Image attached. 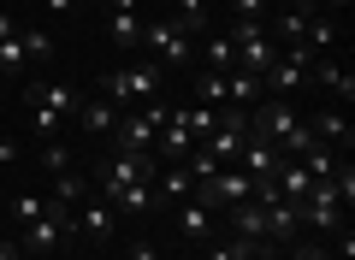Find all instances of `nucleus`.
Segmentation results:
<instances>
[{"label": "nucleus", "mask_w": 355, "mask_h": 260, "mask_svg": "<svg viewBox=\"0 0 355 260\" xmlns=\"http://www.w3.org/2000/svg\"><path fill=\"white\" fill-rule=\"evenodd\" d=\"M142 42H148V60L160 65V71H184V65L196 60V42H190V30L178 24V18H154V12H148Z\"/></svg>", "instance_id": "obj_2"}, {"label": "nucleus", "mask_w": 355, "mask_h": 260, "mask_svg": "<svg viewBox=\"0 0 355 260\" xmlns=\"http://www.w3.org/2000/svg\"><path fill=\"white\" fill-rule=\"evenodd\" d=\"M65 236H77V231H71V207H60V201H48V213L24 225V236H18V248H24V254H53V248H60Z\"/></svg>", "instance_id": "obj_7"}, {"label": "nucleus", "mask_w": 355, "mask_h": 260, "mask_svg": "<svg viewBox=\"0 0 355 260\" xmlns=\"http://www.w3.org/2000/svg\"><path fill=\"white\" fill-rule=\"evenodd\" d=\"M296 231H302L296 201H272V207H266V243H296Z\"/></svg>", "instance_id": "obj_20"}, {"label": "nucleus", "mask_w": 355, "mask_h": 260, "mask_svg": "<svg viewBox=\"0 0 355 260\" xmlns=\"http://www.w3.org/2000/svg\"><path fill=\"white\" fill-rule=\"evenodd\" d=\"M42 213H48V201H42V196H18V201H12V219H18V225L42 219Z\"/></svg>", "instance_id": "obj_31"}, {"label": "nucleus", "mask_w": 355, "mask_h": 260, "mask_svg": "<svg viewBox=\"0 0 355 260\" xmlns=\"http://www.w3.org/2000/svg\"><path fill=\"white\" fill-rule=\"evenodd\" d=\"M314 83H320V89H331L343 107L355 101V71H349V65H338L331 53H320V60H314Z\"/></svg>", "instance_id": "obj_13"}, {"label": "nucleus", "mask_w": 355, "mask_h": 260, "mask_svg": "<svg viewBox=\"0 0 355 260\" xmlns=\"http://www.w3.org/2000/svg\"><path fill=\"white\" fill-rule=\"evenodd\" d=\"M125 260H160V248H154V243H148V236H137V243H130V248H125Z\"/></svg>", "instance_id": "obj_34"}, {"label": "nucleus", "mask_w": 355, "mask_h": 260, "mask_svg": "<svg viewBox=\"0 0 355 260\" xmlns=\"http://www.w3.org/2000/svg\"><path fill=\"white\" fill-rule=\"evenodd\" d=\"M160 83H166L160 65L137 60V65H125V71H107L101 83H95V95H107L113 107H142V101H160Z\"/></svg>", "instance_id": "obj_1"}, {"label": "nucleus", "mask_w": 355, "mask_h": 260, "mask_svg": "<svg viewBox=\"0 0 355 260\" xmlns=\"http://www.w3.org/2000/svg\"><path fill=\"white\" fill-rule=\"evenodd\" d=\"M284 260H331V254L320 243H291V254H284Z\"/></svg>", "instance_id": "obj_33"}, {"label": "nucleus", "mask_w": 355, "mask_h": 260, "mask_svg": "<svg viewBox=\"0 0 355 260\" xmlns=\"http://www.w3.org/2000/svg\"><path fill=\"white\" fill-rule=\"evenodd\" d=\"M338 160H343V154H338V148H320V142H314V148L302 154V166H308V177H331V172H338Z\"/></svg>", "instance_id": "obj_27"}, {"label": "nucleus", "mask_w": 355, "mask_h": 260, "mask_svg": "<svg viewBox=\"0 0 355 260\" xmlns=\"http://www.w3.org/2000/svg\"><path fill=\"white\" fill-rule=\"evenodd\" d=\"M196 101H202V107H225V77L207 71L202 83H196Z\"/></svg>", "instance_id": "obj_29"}, {"label": "nucleus", "mask_w": 355, "mask_h": 260, "mask_svg": "<svg viewBox=\"0 0 355 260\" xmlns=\"http://www.w3.org/2000/svg\"><path fill=\"white\" fill-rule=\"evenodd\" d=\"M154 172H160V160H154V154H125V148H107V160L95 166V177H101V189H95V196H107V201H113L125 184H142V177L154 184Z\"/></svg>", "instance_id": "obj_6"}, {"label": "nucleus", "mask_w": 355, "mask_h": 260, "mask_svg": "<svg viewBox=\"0 0 355 260\" xmlns=\"http://www.w3.org/2000/svg\"><path fill=\"white\" fill-rule=\"evenodd\" d=\"M71 231L89 236V243H113V231H119L113 201H107V196H83V201H77V213H71Z\"/></svg>", "instance_id": "obj_8"}, {"label": "nucleus", "mask_w": 355, "mask_h": 260, "mask_svg": "<svg viewBox=\"0 0 355 260\" xmlns=\"http://www.w3.org/2000/svg\"><path fill=\"white\" fill-rule=\"evenodd\" d=\"M261 95H266V89H261L254 71H225V101H231V107H254Z\"/></svg>", "instance_id": "obj_23"}, {"label": "nucleus", "mask_w": 355, "mask_h": 260, "mask_svg": "<svg viewBox=\"0 0 355 260\" xmlns=\"http://www.w3.org/2000/svg\"><path fill=\"white\" fill-rule=\"evenodd\" d=\"M225 36H231V48H237V71L266 77V65L279 60V42L266 36V18H237Z\"/></svg>", "instance_id": "obj_5"}, {"label": "nucleus", "mask_w": 355, "mask_h": 260, "mask_svg": "<svg viewBox=\"0 0 355 260\" xmlns=\"http://www.w3.org/2000/svg\"><path fill=\"white\" fill-rule=\"evenodd\" d=\"M279 166H284V154L272 148V142H254V137L243 142V154H237V172H249V177H272Z\"/></svg>", "instance_id": "obj_15"}, {"label": "nucleus", "mask_w": 355, "mask_h": 260, "mask_svg": "<svg viewBox=\"0 0 355 260\" xmlns=\"http://www.w3.org/2000/svg\"><path fill=\"white\" fill-rule=\"evenodd\" d=\"M142 24H148V18H142L137 6H107V36H113L119 48H137V42H142Z\"/></svg>", "instance_id": "obj_17"}, {"label": "nucleus", "mask_w": 355, "mask_h": 260, "mask_svg": "<svg viewBox=\"0 0 355 260\" xmlns=\"http://www.w3.org/2000/svg\"><path fill=\"white\" fill-rule=\"evenodd\" d=\"M308 137H314L320 148H338V154H349L355 130H349V119H343L338 107H326V112H320V119H308Z\"/></svg>", "instance_id": "obj_11"}, {"label": "nucleus", "mask_w": 355, "mask_h": 260, "mask_svg": "<svg viewBox=\"0 0 355 260\" xmlns=\"http://www.w3.org/2000/svg\"><path fill=\"white\" fill-rule=\"evenodd\" d=\"M148 207H154V184H148V177H142V184H125V189L113 196V213H119V219H137V213H148Z\"/></svg>", "instance_id": "obj_22"}, {"label": "nucleus", "mask_w": 355, "mask_h": 260, "mask_svg": "<svg viewBox=\"0 0 355 260\" xmlns=\"http://www.w3.org/2000/svg\"><path fill=\"white\" fill-rule=\"evenodd\" d=\"M119 112H125V107H113L107 95L77 101V124H83V130H95V137H113V130H119Z\"/></svg>", "instance_id": "obj_12"}, {"label": "nucleus", "mask_w": 355, "mask_h": 260, "mask_svg": "<svg viewBox=\"0 0 355 260\" xmlns=\"http://www.w3.org/2000/svg\"><path fill=\"white\" fill-rule=\"evenodd\" d=\"M207 260H272V243H243V236H207Z\"/></svg>", "instance_id": "obj_19"}, {"label": "nucleus", "mask_w": 355, "mask_h": 260, "mask_svg": "<svg viewBox=\"0 0 355 260\" xmlns=\"http://www.w3.org/2000/svg\"><path fill=\"white\" fill-rule=\"evenodd\" d=\"M6 36H18V24H12V6H0V42Z\"/></svg>", "instance_id": "obj_37"}, {"label": "nucleus", "mask_w": 355, "mask_h": 260, "mask_svg": "<svg viewBox=\"0 0 355 260\" xmlns=\"http://www.w3.org/2000/svg\"><path fill=\"white\" fill-rule=\"evenodd\" d=\"M272 184H279V196H284V201H302L308 189H314V177H308V166H302V160H284L279 172H272Z\"/></svg>", "instance_id": "obj_21"}, {"label": "nucleus", "mask_w": 355, "mask_h": 260, "mask_svg": "<svg viewBox=\"0 0 355 260\" xmlns=\"http://www.w3.org/2000/svg\"><path fill=\"white\" fill-rule=\"evenodd\" d=\"M314 60H320V53H314V48H302V42L279 48V60L266 65L261 89H266V95H279V101H291L296 89H308V83H314Z\"/></svg>", "instance_id": "obj_3"}, {"label": "nucleus", "mask_w": 355, "mask_h": 260, "mask_svg": "<svg viewBox=\"0 0 355 260\" xmlns=\"http://www.w3.org/2000/svg\"><path fill=\"white\" fill-rule=\"evenodd\" d=\"M166 101H142V107H125L119 112V130H113V148L125 154H154V137H160V124H166Z\"/></svg>", "instance_id": "obj_4"}, {"label": "nucleus", "mask_w": 355, "mask_h": 260, "mask_svg": "<svg viewBox=\"0 0 355 260\" xmlns=\"http://www.w3.org/2000/svg\"><path fill=\"white\" fill-rule=\"evenodd\" d=\"M42 166H48V172H71V148H65L60 137H48L42 142Z\"/></svg>", "instance_id": "obj_30"}, {"label": "nucleus", "mask_w": 355, "mask_h": 260, "mask_svg": "<svg viewBox=\"0 0 355 260\" xmlns=\"http://www.w3.org/2000/svg\"><path fill=\"white\" fill-rule=\"evenodd\" d=\"M219 225H214V213L202 207V201H178V236H190V243H207V236H214Z\"/></svg>", "instance_id": "obj_16"}, {"label": "nucleus", "mask_w": 355, "mask_h": 260, "mask_svg": "<svg viewBox=\"0 0 355 260\" xmlns=\"http://www.w3.org/2000/svg\"><path fill=\"white\" fill-rule=\"evenodd\" d=\"M154 177H160V184H154V201H172V207H178V201L196 196V177H190V166H184V160H178V166H160Z\"/></svg>", "instance_id": "obj_14"}, {"label": "nucleus", "mask_w": 355, "mask_h": 260, "mask_svg": "<svg viewBox=\"0 0 355 260\" xmlns=\"http://www.w3.org/2000/svg\"><path fill=\"white\" fill-rule=\"evenodd\" d=\"M225 219H231V236H243V243H266V207H254V201H237Z\"/></svg>", "instance_id": "obj_18"}, {"label": "nucleus", "mask_w": 355, "mask_h": 260, "mask_svg": "<svg viewBox=\"0 0 355 260\" xmlns=\"http://www.w3.org/2000/svg\"><path fill=\"white\" fill-rule=\"evenodd\" d=\"M71 6H77V0H48V12H71Z\"/></svg>", "instance_id": "obj_39"}, {"label": "nucleus", "mask_w": 355, "mask_h": 260, "mask_svg": "<svg viewBox=\"0 0 355 260\" xmlns=\"http://www.w3.org/2000/svg\"><path fill=\"white\" fill-rule=\"evenodd\" d=\"M308 24H314V6H308V0H291L284 12L266 18V36L279 42V48H291V42H302V36H308Z\"/></svg>", "instance_id": "obj_10"}, {"label": "nucleus", "mask_w": 355, "mask_h": 260, "mask_svg": "<svg viewBox=\"0 0 355 260\" xmlns=\"http://www.w3.org/2000/svg\"><path fill=\"white\" fill-rule=\"evenodd\" d=\"M207 71H237V48H231V36H207Z\"/></svg>", "instance_id": "obj_26"}, {"label": "nucleus", "mask_w": 355, "mask_h": 260, "mask_svg": "<svg viewBox=\"0 0 355 260\" xmlns=\"http://www.w3.org/2000/svg\"><path fill=\"white\" fill-rule=\"evenodd\" d=\"M30 130L48 142V137H60V119H53V112H42V107H30Z\"/></svg>", "instance_id": "obj_32"}, {"label": "nucleus", "mask_w": 355, "mask_h": 260, "mask_svg": "<svg viewBox=\"0 0 355 260\" xmlns=\"http://www.w3.org/2000/svg\"><path fill=\"white\" fill-rule=\"evenodd\" d=\"M18 254H24V248H18V243H6V236H0V260H18Z\"/></svg>", "instance_id": "obj_38"}, {"label": "nucleus", "mask_w": 355, "mask_h": 260, "mask_svg": "<svg viewBox=\"0 0 355 260\" xmlns=\"http://www.w3.org/2000/svg\"><path fill=\"white\" fill-rule=\"evenodd\" d=\"M18 42H24V60H30V65H48V60H53V36H48L42 24H36V30H18Z\"/></svg>", "instance_id": "obj_25"}, {"label": "nucleus", "mask_w": 355, "mask_h": 260, "mask_svg": "<svg viewBox=\"0 0 355 260\" xmlns=\"http://www.w3.org/2000/svg\"><path fill=\"white\" fill-rule=\"evenodd\" d=\"M172 6H178V24L190 30V36L207 30V0H172Z\"/></svg>", "instance_id": "obj_28"}, {"label": "nucleus", "mask_w": 355, "mask_h": 260, "mask_svg": "<svg viewBox=\"0 0 355 260\" xmlns=\"http://www.w3.org/2000/svg\"><path fill=\"white\" fill-rule=\"evenodd\" d=\"M0 6H12V0H0Z\"/></svg>", "instance_id": "obj_40"}, {"label": "nucleus", "mask_w": 355, "mask_h": 260, "mask_svg": "<svg viewBox=\"0 0 355 260\" xmlns=\"http://www.w3.org/2000/svg\"><path fill=\"white\" fill-rule=\"evenodd\" d=\"M83 196H89V177L60 172V177H53V196H48V201H60V207H71V213H77V201H83Z\"/></svg>", "instance_id": "obj_24"}, {"label": "nucleus", "mask_w": 355, "mask_h": 260, "mask_svg": "<svg viewBox=\"0 0 355 260\" xmlns=\"http://www.w3.org/2000/svg\"><path fill=\"white\" fill-rule=\"evenodd\" d=\"M24 101L42 112H53V119H65V112H77V89L60 83V77H36V83H24Z\"/></svg>", "instance_id": "obj_9"}, {"label": "nucleus", "mask_w": 355, "mask_h": 260, "mask_svg": "<svg viewBox=\"0 0 355 260\" xmlns=\"http://www.w3.org/2000/svg\"><path fill=\"white\" fill-rule=\"evenodd\" d=\"M12 160H18V142H12V137H0V172H6Z\"/></svg>", "instance_id": "obj_36"}, {"label": "nucleus", "mask_w": 355, "mask_h": 260, "mask_svg": "<svg viewBox=\"0 0 355 260\" xmlns=\"http://www.w3.org/2000/svg\"><path fill=\"white\" fill-rule=\"evenodd\" d=\"M237 6V18H266V0H231Z\"/></svg>", "instance_id": "obj_35"}]
</instances>
